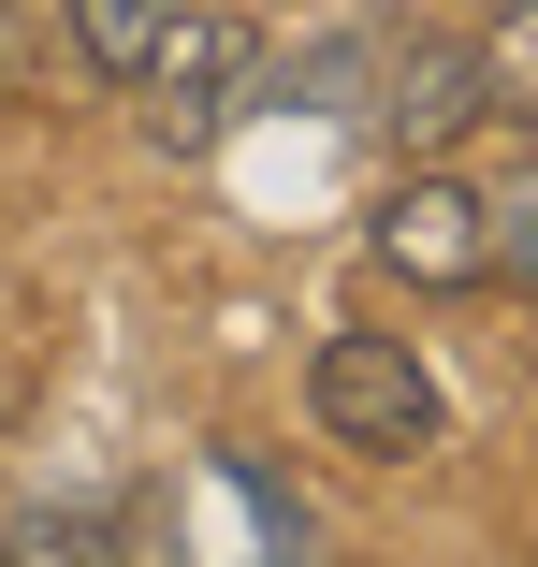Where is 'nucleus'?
<instances>
[{
  "label": "nucleus",
  "instance_id": "obj_2",
  "mask_svg": "<svg viewBox=\"0 0 538 567\" xmlns=\"http://www.w3.org/2000/svg\"><path fill=\"white\" fill-rule=\"evenodd\" d=\"M248 73H262V44H248V16H219V0H189V16L161 30V59L132 73L146 87V146H175V161H204L234 117H248Z\"/></svg>",
  "mask_w": 538,
  "mask_h": 567
},
{
  "label": "nucleus",
  "instance_id": "obj_7",
  "mask_svg": "<svg viewBox=\"0 0 538 567\" xmlns=\"http://www.w3.org/2000/svg\"><path fill=\"white\" fill-rule=\"evenodd\" d=\"M480 277L538 291V175H524V189H480Z\"/></svg>",
  "mask_w": 538,
  "mask_h": 567
},
{
  "label": "nucleus",
  "instance_id": "obj_6",
  "mask_svg": "<svg viewBox=\"0 0 538 567\" xmlns=\"http://www.w3.org/2000/svg\"><path fill=\"white\" fill-rule=\"evenodd\" d=\"M59 16H73V59H87L102 87H132V73L161 59V30L189 16V0H59Z\"/></svg>",
  "mask_w": 538,
  "mask_h": 567
},
{
  "label": "nucleus",
  "instance_id": "obj_4",
  "mask_svg": "<svg viewBox=\"0 0 538 567\" xmlns=\"http://www.w3.org/2000/svg\"><path fill=\"white\" fill-rule=\"evenodd\" d=\"M364 132L379 161H452L480 132V73H466V30H407L379 59V102H364Z\"/></svg>",
  "mask_w": 538,
  "mask_h": 567
},
{
  "label": "nucleus",
  "instance_id": "obj_3",
  "mask_svg": "<svg viewBox=\"0 0 538 567\" xmlns=\"http://www.w3.org/2000/svg\"><path fill=\"white\" fill-rule=\"evenodd\" d=\"M364 248L407 291H480V189L452 161H393V189L364 204Z\"/></svg>",
  "mask_w": 538,
  "mask_h": 567
},
{
  "label": "nucleus",
  "instance_id": "obj_8",
  "mask_svg": "<svg viewBox=\"0 0 538 567\" xmlns=\"http://www.w3.org/2000/svg\"><path fill=\"white\" fill-rule=\"evenodd\" d=\"M0 567H87V538H59V524H0Z\"/></svg>",
  "mask_w": 538,
  "mask_h": 567
},
{
  "label": "nucleus",
  "instance_id": "obj_1",
  "mask_svg": "<svg viewBox=\"0 0 538 567\" xmlns=\"http://www.w3.org/2000/svg\"><path fill=\"white\" fill-rule=\"evenodd\" d=\"M306 422L335 451H364V466H407V451H437V364H422L407 334H320Z\"/></svg>",
  "mask_w": 538,
  "mask_h": 567
},
{
  "label": "nucleus",
  "instance_id": "obj_5",
  "mask_svg": "<svg viewBox=\"0 0 538 567\" xmlns=\"http://www.w3.org/2000/svg\"><path fill=\"white\" fill-rule=\"evenodd\" d=\"M466 73H480V117L538 132V0H480L466 16Z\"/></svg>",
  "mask_w": 538,
  "mask_h": 567
}]
</instances>
